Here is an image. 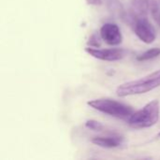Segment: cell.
<instances>
[{"mask_svg":"<svg viewBox=\"0 0 160 160\" xmlns=\"http://www.w3.org/2000/svg\"><path fill=\"white\" fill-rule=\"evenodd\" d=\"M102 40L111 46L120 45L123 41V35L119 26L112 22L104 23L99 30Z\"/></svg>","mask_w":160,"mask_h":160,"instance_id":"6","label":"cell"},{"mask_svg":"<svg viewBox=\"0 0 160 160\" xmlns=\"http://www.w3.org/2000/svg\"><path fill=\"white\" fill-rule=\"evenodd\" d=\"M127 21L130 24L136 36L142 42L146 44H151L156 40L157 32L155 27L148 20V16L127 17Z\"/></svg>","mask_w":160,"mask_h":160,"instance_id":"4","label":"cell"},{"mask_svg":"<svg viewBox=\"0 0 160 160\" xmlns=\"http://www.w3.org/2000/svg\"><path fill=\"white\" fill-rule=\"evenodd\" d=\"M87 104L96 111L117 118H128L134 112L131 106L112 98H97L90 100Z\"/></svg>","mask_w":160,"mask_h":160,"instance_id":"3","label":"cell"},{"mask_svg":"<svg viewBox=\"0 0 160 160\" xmlns=\"http://www.w3.org/2000/svg\"><path fill=\"white\" fill-rule=\"evenodd\" d=\"M159 116L160 102L154 99L141 110L134 112L128 118V123L133 128H147L155 126L159 120Z\"/></svg>","mask_w":160,"mask_h":160,"instance_id":"2","label":"cell"},{"mask_svg":"<svg viewBox=\"0 0 160 160\" xmlns=\"http://www.w3.org/2000/svg\"><path fill=\"white\" fill-rule=\"evenodd\" d=\"M102 38H101V37H100V34L98 35V34H93L90 38H89V39H88V41H87V44L89 45V47H93V48H98V47H99L100 46V40H101Z\"/></svg>","mask_w":160,"mask_h":160,"instance_id":"12","label":"cell"},{"mask_svg":"<svg viewBox=\"0 0 160 160\" xmlns=\"http://www.w3.org/2000/svg\"><path fill=\"white\" fill-rule=\"evenodd\" d=\"M160 55V48H153L150 50L145 51L142 54L137 56L138 61H148L152 60L156 57H158Z\"/></svg>","mask_w":160,"mask_h":160,"instance_id":"10","label":"cell"},{"mask_svg":"<svg viewBox=\"0 0 160 160\" xmlns=\"http://www.w3.org/2000/svg\"><path fill=\"white\" fill-rule=\"evenodd\" d=\"M85 52L93 56L94 58L102 61H118L123 59L127 55V51L120 48H111V49H97L93 47L85 48Z\"/></svg>","mask_w":160,"mask_h":160,"instance_id":"5","label":"cell"},{"mask_svg":"<svg viewBox=\"0 0 160 160\" xmlns=\"http://www.w3.org/2000/svg\"><path fill=\"white\" fill-rule=\"evenodd\" d=\"M158 137H160V132L158 133Z\"/></svg>","mask_w":160,"mask_h":160,"instance_id":"14","label":"cell"},{"mask_svg":"<svg viewBox=\"0 0 160 160\" xmlns=\"http://www.w3.org/2000/svg\"><path fill=\"white\" fill-rule=\"evenodd\" d=\"M150 0H131L130 11L127 17L148 16Z\"/></svg>","mask_w":160,"mask_h":160,"instance_id":"8","label":"cell"},{"mask_svg":"<svg viewBox=\"0 0 160 160\" xmlns=\"http://www.w3.org/2000/svg\"><path fill=\"white\" fill-rule=\"evenodd\" d=\"M85 127L88 128V129H91V130H94V131H100L103 129V125L97 121V120H87L85 122Z\"/></svg>","mask_w":160,"mask_h":160,"instance_id":"11","label":"cell"},{"mask_svg":"<svg viewBox=\"0 0 160 160\" xmlns=\"http://www.w3.org/2000/svg\"><path fill=\"white\" fill-rule=\"evenodd\" d=\"M86 3L91 6H100L103 3V0H86Z\"/></svg>","mask_w":160,"mask_h":160,"instance_id":"13","label":"cell"},{"mask_svg":"<svg viewBox=\"0 0 160 160\" xmlns=\"http://www.w3.org/2000/svg\"><path fill=\"white\" fill-rule=\"evenodd\" d=\"M123 137L119 135L99 136L92 139V142L102 148H116L123 143Z\"/></svg>","mask_w":160,"mask_h":160,"instance_id":"7","label":"cell"},{"mask_svg":"<svg viewBox=\"0 0 160 160\" xmlns=\"http://www.w3.org/2000/svg\"><path fill=\"white\" fill-rule=\"evenodd\" d=\"M158 86H160V70L148 74L141 79L120 84L116 88V94L121 98L141 95L150 92Z\"/></svg>","mask_w":160,"mask_h":160,"instance_id":"1","label":"cell"},{"mask_svg":"<svg viewBox=\"0 0 160 160\" xmlns=\"http://www.w3.org/2000/svg\"><path fill=\"white\" fill-rule=\"evenodd\" d=\"M149 11L156 23L160 27V5L158 0H150Z\"/></svg>","mask_w":160,"mask_h":160,"instance_id":"9","label":"cell"}]
</instances>
